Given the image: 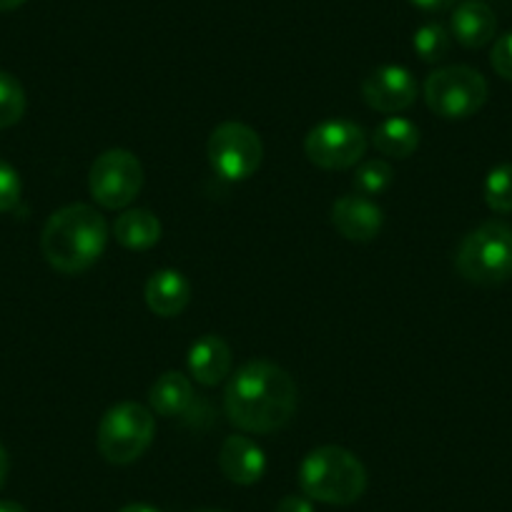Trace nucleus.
<instances>
[{
    "mask_svg": "<svg viewBox=\"0 0 512 512\" xmlns=\"http://www.w3.org/2000/svg\"><path fill=\"white\" fill-rule=\"evenodd\" d=\"M224 412L241 432L269 435L282 430L297 412V382L277 362L251 359L231 374Z\"/></svg>",
    "mask_w": 512,
    "mask_h": 512,
    "instance_id": "nucleus-1",
    "label": "nucleus"
},
{
    "mask_svg": "<svg viewBox=\"0 0 512 512\" xmlns=\"http://www.w3.org/2000/svg\"><path fill=\"white\" fill-rule=\"evenodd\" d=\"M108 224L88 204H68L51 214L41 234V251L56 272L81 274L106 251Z\"/></svg>",
    "mask_w": 512,
    "mask_h": 512,
    "instance_id": "nucleus-2",
    "label": "nucleus"
},
{
    "mask_svg": "<svg viewBox=\"0 0 512 512\" xmlns=\"http://www.w3.org/2000/svg\"><path fill=\"white\" fill-rule=\"evenodd\" d=\"M299 487L309 500L352 505L367 490V470L354 452L324 445L309 452L299 465Z\"/></svg>",
    "mask_w": 512,
    "mask_h": 512,
    "instance_id": "nucleus-3",
    "label": "nucleus"
},
{
    "mask_svg": "<svg viewBox=\"0 0 512 512\" xmlns=\"http://www.w3.org/2000/svg\"><path fill=\"white\" fill-rule=\"evenodd\" d=\"M455 267L462 279L482 287L512 279V229L502 221H485L460 241Z\"/></svg>",
    "mask_w": 512,
    "mask_h": 512,
    "instance_id": "nucleus-4",
    "label": "nucleus"
},
{
    "mask_svg": "<svg viewBox=\"0 0 512 512\" xmlns=\"http://www.w3.org/2000/svg\"><path fill=\"white\" fill-rule=\"evenodd\" d=\"M156 435L154 412L139 402H118L98 422L96 445L111 465H131L151 447Z\"/></svg>",
    "mask_w": 512,
    "mask_h": 512,
    "instance_id": "nucleus-5",
    "label": "nucleus"
},
{
    "mask_svg": "<svg viewBox=\"0 0 512 512\" xmlns=\"http://www.w3.org/2000/svg\"><path fill=\"white\" fill-rule=\"evenodd\" d=\"M425 103L445 121H462L480 111L490 96L485 76L470 66H445L427 76Z\"/></svg>",
    "mask_w": 512,
    "mask_h": 512,
    "instance_id": "nucleus-6",
    "label": "nucleus"
},
{
    "mask_svg": "<svg viewBox=\"0 0 512 512\" xmlns=\"http://www.w3.org/2000/svg\"><path fill=\"white\" fill-rule=\"evenodd\" d=\"M206 154L216 176L224 181H246L262 166L264 144L246 123L224 121L211 131Z\"/></svg>",
    "mask_w": 512,
    "mask_h": 512,
    "instance_id": "nucleus-7",
    "label": "nucleus"
},
{
    "mask_svg": "<svg viewBox=\"0 0 512 512\" xmlns=\"http://www.w3.org/2000/svg\"><path fill=\"white\" fill-rule=\"evenodd\" d=\"M144 186V166L131 151L108 149L91 164L88 191L103 209H126Z\"/></svg>",
    "mask_w": 512,
    "mask_h": 512,
    "instance_id": "nucleus-8",
    "label": "nucleus"
},
{
    "mask_svg": "<svg viewBox=\"0 0 512 512\" xmlns=\"http://www.w3.org/2000/svg\"><path fill=\"white\" fill-rule=\"evenodd\" d=\"M367 131L349 118L317 123L304 139V154L314 166L327 171L352 169L367 154Z\"/></svg>",
    "mask_w": 512,
    "mask_h": 512,
    "instance_id": "nucleus-9",
    "label": "nucleus"
},
{
    "mask_svg": "<svg viewBox=\"0 0 512 512\" xmlns=\"http://www.w3.org/2000/svg\"><path fill=\"white\" fill-rule=\"evenodd\" d=\"M362 98L379 113H402L417 101V81L405 66H379L362 81Z\"/></svg>",
    "mask_w": 512,
    "mask_h": 512,
    "instance_id": "nucleus-10",
    "label": "nucleus"
},
{
    "mask_svg": "<svg viewBox=\"0 0 512 512\" xmlns=\"http://www.w3.org/2000/svg\"><path fill=\"white\" fill-rule=\"evenodd\" d=\"M332 224L337 226L344 239L367 244V241L377 239V234L382 231L384 214L377 201H372L369 196L347 194L334 201Z\"/></svg>",
    "mask_w": 512,
    "mask_h": 512,
    "instance_id": "nucleus-11",
    "label": "nucleus"
},
{
    "mask_svg": "<svg viewBox=\"0 0 512 512\" xmlns=\"http://www.w3.org/2000/svg\"><path fill=\"white\" fill-rule=\"evenodd\" d=\"M219 470L234 485H254L264 477L267 457L264 450L246 435L226 437L219 450Z\"/></svg>",
    "mask_w": 512,
    "mask_h": 512,
    "instance_id": "nucleus-12",
    "label": "nucleus"
},
{
    "mask_svg": "<svg viewBox=\"0 0 512 512\" xmlns=\"http://www.w3.org/2000/svg\"><path fill=\"white\" fill-rule=\"evenodd\" d=\"M189 374L204 387H216L231 372V347L219 334H204L189 347Z\"/></svg>",
    "mask_w": 512,
    "mask_h": 512,
    "instance_id": "nucleus-13",
    "label": "nucleus"
},
{
    "mask_svg": "<svg viewBox=\"0 0 512 512\" xmlns=\"http://www.w3.org/2000/svg\"><path fill=\"white\" fill-rule=\"evenodd\" d=\"M144 297L156 317H179L191 302V282L176 269H161L149 277Z\"/></svg>",
    "mask_w": 512,
    "mask_h": 512,
    "instance_id": "nucleus-14",
    "label": "nucleus"
},
{
    "mask_svg": "<svg viewBox=\"0 0 512 512\" xmlns=\"http://www.w3.org/2000/svg\"><path fill=\"white\" fill-rule=\"evenodd\" d=\"M450 33L465 48H482L495 38L497 16L482 0H465L450 18Z\"/></svg>",
    "mask_w": 512,
    "mask_h": 512,
    "instance_id": "nucleus-15",
    "label": "nucleus"
},
{
    "mask_svg": "<svg viewBox=\"0 0 512 512\" xmlns=\"http://www.w3.org/2000/svg\"><path fill=\"white\" fill-rule=\"evenodd\" d=\"M194 384L181 372H164L149 390L151 412L161 417H181L194 407Z\"/></svg>",
    "mask_w": 512,
    "mask_h": 512,
    "instance_id": "nucleus-16",
    "label": "nucleus"
},
{
    "mask_svg": "<svg viewBox=\"0 0 512 512\" xmlns=\"http://www.w3.org/2000/svg\"><path fill=\"white\" fill-rule=\"evenodd\" d=\"M113 236L131 251H146L159 244L161 221L149 209H126L113 224Z\"/></svg>",
    "mask_w": 512,
    "mask_h": 512,
    "instance_id": "nucleus-17",
    "label": "nucleus"
},
{
    "mask_svg": "<svg viewBox=\"0 0 512 512\" xmlns=\"http://www.w3.org/2000/svg\"><path fill=\"white\" fill-rule=\"evenodd\" d=\"M372 144L382 156H390V159H407V156L415 154L417 146H420V128H417V123H412L410 118L390 116L384 118V121L372 131Z\"/></svg>",
    "mask_w": 512,
    "mask_h": 512,
    "instance_id": "nucleus-18",
    "label": "nucleus"
},
{
    "mask_svg": "<svg viewBox=\"0 0 512 512\" xmlns=\"http://www.w3.org/2000/svg\"><path fill=\"white\" fill-rule=\"evenodd\" d=\"M392 181H395V169L384 159H369L362 161L354 171L352 186L357 189V194L362 196H379L390 189Z\"/></svg>",
    "mask_w": 512,
    "mask_h": 512,
    "instance_id": "nucleus-19",
    "label": "nucleus"
},
{
    "mask_svg": "<svg viewBox=\"0 0 512 512\" xmlns=\"http://www.w3.org/2000/svg\"><path fill=\"white\" fill-rule=\"evenodd\" d=\"M450 36L442 23H425L412 36V48L425 63H440L450 53Z\"/></svg>",
    "mask_w": 512,
    "mask_h": 512,
    "instance_id": "nucleus-20",
    "label": "nucleus"
},
{
    "mask_svg": "<svg viewBox=\"0 0 512 512\" xmlns=\"http://www.w3.org/2000/svg\"><path fill=\"white\" fill-rule=\"evenodd\" d=\"M26 91L11 73L0 71V128H11L26 113Z\"/></svg>",
    "mask_w": 512,
    "mask_h": 512,
    "instance_id": "nucleus-21",
    "label": "nucleus"
},
{
    "mask_svg": "<svg viewBox=\"0 0 512 512\" xmlns=\"http://www.w3.org/2000/svg\"><path fill=\"white\" fill-rule=\"evenodd\" d=\"M485 204L497 214H510L512 211V164H500L487 174L485 186Z\"/></svg>",
    "mask_w": 512,
    "mask_h": 512,
    "instance_id": "nucleus-22",
    "label": "nucleus"
},
{
    "mask_svg": "<svg viewBox=\"0 0 512 512\" xmlns=\"http://www.w3.org/2000/svg\"><path fill=\"white\" fill-rule=\"evenodd\" d=\"M23 194V184L18 171L13 169L8 161L0 159V214H6V211H13L21 201Z\"/></svg>",
    "mask_w": 512,
    "mask_h": 512,
    "instance_id": "nucleus-23",
    "label": "nucleus"
},
{
    "mask_svg": "<svg viewBox=\"0 0 512 512\" xmlns=\"http://www.w3.org/2000/svg\"><path fill=\"white\" fill-rule=\"evenodd\" d=\"M490 63L497 76L505 78V81H512V31L497 38L490 53Z\"/></svg>",
    "mask_w": 512,
    "mask_h": 512,
    "instance_id": "nucleus-24",
    "label": "nucleus"
},
{
    "mask_svg": "<svg viewBox=\"0 0 512 512\" xmlns=\"http://www.w3.org/2000/svg\"><path fill=\"white\" fill-rule=\"evenodd\" d=\"M277 512H314V507L307 495H287L277 505Z\"/></svg>",
    "mask_w": 512,
    "mask_h": 512,
    "instance_id": "nucleus-25",
    "label": "nucleus"
},
{
    "mask_svg": "<svg viewBox=\"0 0 512 512\" xmlns=\"http://www.w3.org/2000/svg\"><path fill=\"white\" fill-rule=\"evenodd\" d=\"M410 3L427 13H440V11H447L450 6H455V0H410Z\"/></svg>",
    "mask_w": 512,
    "mask_h": 512,
    "instance_id": "nucleus-26",
    "label": "nucleus"
},
{
    "mask_svg": "<svg viewBox=\"0 0 512 512\" xmlns=\"http://www.w3.org/2000/svg\"><path fill=\"white\" fill-rule=\"evenodd\" d=\"M118 512H161L159 507L149 505V502H131V505H123Z\"/></svg>",
    "mask_w": 512,
    "mask_h": 512,
    "instance_id": "nucleus-27",
    "label": "nucleus"
},
{
    "mask_svg": "<svg viewBox=\"0 0 512 512\" xmlns=\"http://www.w3.org/2000/svg\"><path fill=\"white\" fill-rule=\"evenodd\" d=\"M6 477H8V452L6 447L0 445V487H3Z\"/></svg>",
    "mask_w": 512,
    "mask_h": 512,
    "instance_id": "nucleus-28",
    "label": "nucleus"
},
{
    "mask_svg": "<svg viewBox=\"0 0 512 512\" xmlns=\"http://www.w3.org/2000/svg\"><path fill=\"white\" fill-rule=\"evenodd\" d=\"M0 512H28L21 502L13 500H0Z\"/></svg>",
    "mask_w": 512,
    "mask_h": 512,
    "instance_id": "nucleus-29",
    "label": "nucleus"
},
{
    "mask_svg": "<svg viewBox=\"0 0 512 512\" xmlns=\"http://www.w3.org/2000/svg\"><path fill=\"white\" fill-rule=\"evenodd\" d=\"M26 0H0V13L6 11H16V8H21Z\"/></svg>",
    "mask_w": 512,
    "mask_h": 512,
    "instance_id": "nucleus-30",
    "label": "nucleus"
},
{
    "mask_svg": "<svg viewBox=\"0 0 512 512\" xmlns=\"http://www.w3.org/2000/svg\"><path fill=\"white\" fill-rule=\"evenodd\" d=\"M196 512H221V510H196Z\"/></svg>",
    "mask_w": 512,
    "mask_h": 512,
    "instance_id": "nucleus-31",
    "label": "nucleus"
}]
</instances>
